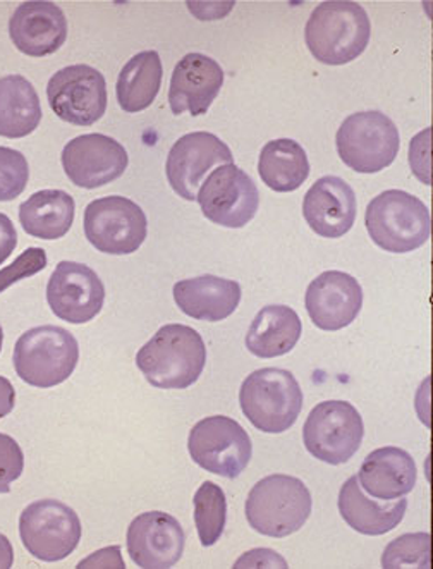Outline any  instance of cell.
<instances>
[{
    "instance_id": "cell-1",
    "label": "cell",
    "mask_w": 433,
    "mask_h": 569,
    "mask_svg": "<svg viewBox=\"0 0 433 569\" xmlns=\"http://www.w3.org/2000/svg\"><path fill=\"white\" fill-rule=\"evenodd\" d=\"M207 346L193 327L168 323L138 351L137 367L157 389H188L202 377Z\"/></svg>"
},
{
    "instance_id": "cell-2",
    "label": "cell",
    "mask_w": 433,
    "mask_h": 569,
    "mask_svg": "<svg viewBox=\"0 0 433 569\" xmlns=\"http://www.w3.org/2000/svg\"><path fill=\"white\" fill-rule=\"evenodd\" d=\"M372 23L363 6L351 0H329L313 9L304 27V42L316 61L344 66L365 52Z\"/></svg>"
},
{
    "instance_id": "cell-3",
    "label": "cell",
    "mask_w": 433,
    "mask_h": 569,
    "mask_svg": "<svg viewBox=\"0 0 433 569\" xmlns=\"http://www.w3.org/2000/svg\"><path fill=\"white\" fill-rule=\"evenodd\" d=\"M312 508V492L300 479L269 475L248 493L246 520L262 536L284 539L303 528Z\"/></svg>"
},
{
    "instance_id": "cell-4",
    "label": "cell",
    "mask_w": 433,
    "mask_h": 569,
    "mask_svg": "<svg viewBox=\"0 0 433 569\" xmlns=\"http://www.w3.org/2000/svg\"><path fill=\"white\" fill-rule=\"evenodd\" d=\"M365 226L376 247L389 253L419 250L432 234L429 207L403 190H387L366 207Z\"/></svg>"
},
{
    "instance_id": "cell-5",
    "label": "cell",
    "mask_w": 433,
    "mask_h": 569,
    "mask_svg": "<svg viewBox=\"0 0 433 569\" xmlns=\"http://www.w3.org/2000/svg\"><path fill=\"white\" fill-rule=\"evenodd\" d=\"M18 377L33 388H56L66 382L80 361L77 338L58 326L33 327L14 346Z\"/></svg>"
},
{
    "instance_id": "cell-6",
    "label": "cell",
    "mask_w": 433,
    "mask_h": 569,
    "mask_svg": "<svg viewBox=\"0 0 433 569\" xmlns=\"http://www.w3.org/2000/svg\"><path fill=\"white\" fill-rule=\"evenodd\" d=\"M240 405L251 426L265 433H282L303 410V391L289 370H255L241 383Z\"/></svg>"
},
{
    "instance_id": "cell-7",
    "label": "cell",
    "mask_w": 433,
    "mask_h": 569,
    "mask_svg": "<svg viewBox=\"0 0 433 569\" xmlns=\"http://www.w3.org/2000/svg\"><path fill=\"white\" fill-rule=\"evenodd\" d=\"M335 147L348 168L358 174H376L387 169L400 153V130L381 110L356 112L342 122Z\"/></svg>"
},
{
    "instance_id": "cell-8",
    "label": "cell",
    "mask_w": 433,
    "mask_h": 569,
    "mask_svg": "<svg viewBox=\"0 0 433 569\" xmlns=\"http://www.w3.org/2000/svg\"><path fill=\"white\" fill-rule=\"evenodd\" d=\"M365 423L348 401H323L313 408L303 427L304 448L322 463H348L361 448Z\"/></svg>"
},
{
    "instance_id": "cell-9",
    "label": "cell",
    "mask_w": 433,
    "mask_h": 569,
    "mask_svg": "<svg viewBox=\"0 0 433 569\" xmlns=\"http://www.w3.org/2000/svg\"><path fill=\"white\" fill-rule=\"evenodd\" d=\"M191 460L224 479H238L253 456V445L246 430L234 418L213 415L191 429L188 439Z\"/></svg>"
},
{
    "instance_id": "cell-10",
    "label": "cell",
    "mask_w": 433,
    "mask_h": 569,
    "mask_svg": "<svg viewBox=\"0 0 433 569\" xmlns=\"http://www.w3.org/2000/svg\"><path fill=\"white\" fill-rule=\"evenodd\" d=\"M20 536L33 558L59 562L80 546L83 528L74 509L58 499H42L21 512Z\"/></svg>"
},
{
    "instance_id": "cell-11",
    "label": "cell",
    "mask_w": 433,
    "mask_h": 569,
    "mask_svg": "<svg viewBox=\"0 0 433 569\" xmlns=\"http://www.w3.org/2000/svg\"><path fill=\"white\" fill-rule=\"evenodd\" d=\"M88 243L107 254H131L140 250L149 234V219L130 198H99L84 209Z\"/></svg>"
},
{
    "instance_id": "cell-12",
    "label": "cell",
    "mask_w": 433,
    "mask_h": 569,
    "mask_svg": "<svg viewBox=\"0 0 433 569\" xmlns=\"http://www.w3.org/2000/svg\"><path fill=\"white\" fill-rule=\"evenodd\" d=\"M197 201L203 216L228 229H241L259 212L260 193L255 181L236 163H224L202 182Z\"/></svg>"
},
{
    "instance_id": "cell-13",
    "label": "cell",
    "mask_w": 433,
    "mask_h": 569,
    "mask_svg": "<svg viewBox=\"0 0 433 569\" xmlns=\"http://www.w3.org/2000/svg\"><path fill=\"white\" fill-rule=\"evenodd\" d=\"M47 100L53 114L74 126H92L107 110V81L99 69L68 66L47 84Z\"/></svg>"
},
{
    "instance_id": "cell-14",
    "label": "cell",
    "mask_w": 433,
    "mask_h": 569,
    "mask_svg": "<svg viewBox=\"0 0 433 569\" xmlns=\"http://www.w3.org/2000/svg\"><path fill=\"white\" fill-rule=\"evenodd\" d=\"M224 163H234L228 144L209 131H194L172 144L165 162V176L178 197L197 201L198 190L207 174Z\"/></svg>"
},
{
    "instance_id": "cell-15",
    "label": "cell",
    "mask_w": 433,
    "mask_h": 569,
    "mask_svg": "<svg viewBox=\"0 0 433 569\" xmlns=\"http://www.w3.org/2000/svg\"><path fill=\"white\" fill-rule=\"evenodd\" d=\"M62 168L72 184L97 190L124 174L130 157L124 147L107 134H81L62 150Z\"/></svg>"
},
{
    "instance_id": "cell-16",
    "label": "cell",
    "mask_w": 433,
    "mask_h": 569,
    "mask_svg": "<svg viewBox=\"0 0 433 569\" xmlns=\"http://www.w3.org/2000/svg\"><path fill=\"white\" fill-rule=\"evenodd\" d=\"M47 301L58 319L80 326L102 311L105 286L95 270L84 263L61 262L47 284Z\"/></svg>"
},
{
    "instance_id": "cell-17",
    "label": "cell",
    "mask_w": 433,
    "mask_h": 569,
    "mask_svg": "<svg viewBox=\"0 0 433 569\" xmlns=\"http://www.w3.org/2000/svg\"><path fill=\"white\" fill-rule=\"evenodd\" d=\"M187 536L174 517L164 511L143 512L131 521L125 536L128 555L138 568H174L184 555Z\"/></svg>"
},
{
    "instance_id": "cell-18",
    "label": "cell",
    "mask_w": 433,
    "mask_h": 569,
    "mask_svg": "<svg viewBox=\"0 0 433 569\" xmlns=\"http://www.w3.org/2000/svg\"><path fill=\"white\" fill-rule=\"evenodd\" d=\"M304 307L319 329L335 332L350 327L363 308V288L341 270H328L310 282Z\"/></svg>"
},
{
    "instance_id": "cell-19",
    "label": "cell",
    "mask_w": 433,
    "mask_h": 569,
    "mask_svg": "<svg viewBox=\"0 0 433 569\" xmlns=\"http://www.w3.org/2000/svg\"><path fill=\"white\" fill-rule=\"evenodd\" d=\"M224 87V69L215 59L191 52L175 64L169 88L172 114L203 116Z\"/></svg>"
},
{
    "instance_id": "cell-20",
    "label": "cell",
    "mask_w": 433,
    "mask_h": 569,
    "mask_svg": "<svg viewBox=\"0 0 433 569\" xmlns=\"http://www.w3.org/2000/svg\"><path fill=\"white\" fill-rule=\"evenodd\" d=\"M9 37L16 49L24 56L47 58L64 46L68 39V20L58 4L47 0H30L12 12Z\"/></svg>"
},
{
    "instance_id": "cell-21",
    "label": "cell",
    "mask_w": 433,
    "mask_h": 569,
    "mask_svg": "<svg viewBox=\"0 0 433 569\" xmlns=\"http://www.w3.org/2000/svg\"><path fill=\"white\" fill-rule=\"evenodd\" d=\"M356 212L353 188L338 176H323L304 194V220L322 238L335 240L348 234L354 226Z\"/></svg>"
},
{
    "instance_id": "cell-22",
    "label": "cell",
    "mask_w": 433,
    "mask_h": 569,
    "mask_svg": "<svg viewBox=\"0 0 433 569\" xmlns=\"http://www.w3.org/2000/svg\"><path fill=\"white\" fill-rule=\"evenodd\" d=\"M356 477L361 489L372 498L395 501L413 492L419 470L410 452L385 446L366 456Z\"/></svg>"
},
{
    "instance_id": "cell-23",
    "label": "cell",
    "mask_w": 433,
    "mask_h": 569,
    "mask_svg": "<svg viewBox=\"0 0 433 569\" xmlns=\"http://www.w3.org/2000/svg\"><path fill=\"white\" fill-rule=\"evenodd\" d=\"M172 295L184 316L202 322L229 319L241 303L240 282L212 273L175 282Z\"/></svg>"
},
{
    "instance_id": "cell-24",
    "label": "cell",
    "mask_w": 433,
    "mask_h": 569,
    "mask_svg": "<svg viewBox=\"0 0 433 569\" xmlns=\"http://www.w3.org/2000/svg\"><path fill=\"white\" fill-rule=\"evenodd\" d=\"M339 512L354 531L363 536H385L403 521L406 515L407 499L395 501H376L361 489L356 475H353L339 492Z\"/></svg>"
},
{
    "instance_id": "cell-25",
    "label": "cell",
    "mask_w": 433,
    "mask_h": 569,
    "mask_svg": "<svg viewBox=\"0 0 433 569\" xmlns=\"http://www.w3.org/2000/svg\"><path fill=\"white\" fill-rule=\"evenodd\" d=\"M303 326L300 316L288 305H266L256 313L246 335V348L253 357H282L293 351Z\"/></svg>"
},
{
    "instance_id": "cell-26",
    "label": "cell",
    "mask_w": 433,
    "mask_h": 569,
    "mask_svg": "<svg viewBox=\"0 0 433 569\" xmlns=\"http://www.w3.org/2000/svg\"><path fill=\"white\" fill-rule=\"evenodd\" d=\"M77 203L61 190H42L20 206V222L27 234L39 240H61L71 231Z\"/></svg>"
},
{
    "instance_id": "cell-27",
    "label": "cell",
    "mask_w": 433,
    "mask_h": 569,
    "mask_svg": "<svg viewBox=\"0 0 433 569\" xmlns=\"http://www.w3.org/2000/svg\"><path fill=\"white\" fill-rule=\"evenodd\" d=\"M42 121L39 93L21 74L0 78V137L20 140Z\"/></svg>"
},
{
    "instance_id": "cell-28",
    "label": "cell",
    "mask_w": 433,
    "mask_h": 569,
    "mask_svg": "<svg viewBox=\"0 0 433 569\" xmlns=\"http://www.w3.org/2000/svg\"><path fill=\"white\" fill-rule=\"evenodd\" d=\"M162 77H164V66L160 61L159 52L144 50L133 56L119 72L118 84H115L121 109L130 114L149 109L159 96Z\"/></svg>"
},
{
    "instance_id": "cell-29",
    "label": "cell",
    "mask_w": 433,
    "mask_h": 569,
    "mask_svg": "<svg viewBox=\"0 0 433 569\" xmlns=\"http://www.w3.org/2000/svg\"><path fill=\"white\" fill-rule=\"evenodd\" d=\"M259 174L270 190L291 193L309 179V156L298 141L289 138L269 141L260 152Z\"/></svg>"
},
{
    "instance_id": "cell-30",
    "label": "cell",
    "mask_w": 433,
    "mask_h": 569,
    "mask_svg": "<svg viewBox=\"0 0 433 569\" xmlns=\"http://www.w3.org/2000/svg\"><path fill=\"white\" fill-rule=\"evenodd\" d=\"M193 517L203 547L215 546L228 523V499L224 490L213 482H203L194 492Z\"/></svg>"
},
{
    "instance_id": "cell-31",
    "label": "cell",
    "mask_w": 433,
    "mask_h": 569,
    "mask_svg": "<svg viewBox=\"0 0 433 569\" xmlns=\"http://www.w3.org/2000/svg\"><path fill=\"white\" fill-rule=\"evenodd\" d=\"M432 559V539L430 533H406L397 537L385 547L382 555V568L384 569H430Z\"/></svg>"
},
{
    "instance_id": "cell-32",
    "label": "cell",
    "mask_w": 433,
    "mask_h": 569,
    "mask_svg": "<svg viewBox=\"0 0 433 569\" xmlns=\"http://www.w3.org/2000/svg\"><path fill=\"white\" fill-rule=\"evenodd\" d=\"M30 181L27 157L9 147H0V201H12L23 194Z\"/></svg>"
},
{
    "instance_id": "cell-33",
    "label": "cell",
    "mask_w": 433,
    "mask_h": 569,
    "mask_svg": "<svg viewBox=\"0 0 433 569\" xmlns=\"http://www.w3.org/2000/svg\"><path fill=\"white\" fill-rule=\"evenodd\" d=\"M49 266L47 251L43 248H28L6 269L0 270V292L11 288L16 282L33 278Z\"/></svg>"
},
{
    "instance_id": "cell-34",
    "label": "cell",
    "mask_w": 433,
    "mask_h": 569,
    "mask_svg": "<svg viewBox=\"0 0 433 569\" xmlns=\"http://www.w3.org/2000/svg\"><path fill=\"white\" fill-rule=\"evenodd\" d=\"M24 471V452L8 433L0 432V493L11 492V483Z\"/></svg>"
},
{
    "instance_id": "cell-35",
    "label": "cell",
    "mask_w": 433,
    "mask_h": 569,
    "mask_svg": "<svg viewBox=\"0 0 433 569\" xmlns=\"http://www.w3.org/2000/svg\"><path fill=\"white\" fill-rule=\"evenodd\" d=\"M269 562L274 565V568H288V562L284 561L281 555L269 549L250 550L246 555L238 559L234 568H270Z\"/></svg>"
},
{
    "instance_id": "cell-36",
    "label": "cell",
    "mask_w": 433,
    "mask_h": 569,
    "mask_svg": "<svg viewBox=\"0 0 433 569\" xmlns=\"http://www.w3.org/2000/svg\"><path fill=\"white\" fill-rule=\"evenodd\" d=\"M78 568L125 569V565L121 559V547H105V549L99 550V552H95V555L88 556L83 562L78 565Z\"/></svg>"
},
{
    "instance_id": "cell-37",
    "label": "cell",
    "mask_w": 433,
    "mask_h": 569,
    "mask_svg": "<svg viewBox=\"0 0 433 569\" xmlns=\"http://www.w3.org/2000/svg\"><path fill=\"white\" fill-rule=\"evenodd\" d=\"M18 247V231H16L12 220L6 213H0V263L14 253Z\"/></svg>"
},
{
    "instance_id": "cell-38",
    "label": "cell",
    "mask_w": 433,
    "mask_h": 569,
    "mask_svg": "<svg viewBox=\"0 0 433 569\" xmlns=\"http://www.w3.org/2000/svg\"><path fill=\"white\" fill-rule=\"evenodd\" d=\"M16 405V391L11 380L0 377V420L11 415Z\"/></svg>"
},
{
    "instance_id": "cell-39",
    "label": "cell",
    "mask_w": 433,
    "mask_h": 569,
    "mask_svg": "<svg viewBox=\"0 0 433 569\" xmlns=\"http://www.w3.org/2000/svg\"><path fill=\"white\" fill-rule=\"evenodd\" d=\"M12 565H14V547L4 533H0V569H11Z\"/></svg>"
},
{
    "instance_id": "cell-40",
    "label": "cell",
    "mask_w": 433,
    "mask_h": 569,
    "mask_svg": "<svg viewBox=\"0 0 433 569\" xmlns=\"http://www.w3.org/2000/svg\"><path fill=\"white\" fill-rule=\"evenodd\" d=\"M2 345H4V329L0 326V351H2Z\"/></svg>"
}]
</instances>
